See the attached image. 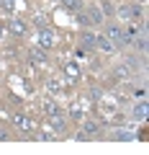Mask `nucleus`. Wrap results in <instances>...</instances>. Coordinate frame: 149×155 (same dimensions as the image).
<instances>
[{
  "label": "nucleus",
  "instance_id": "6e6552de",
  "mask_svg": "<svg viewBox=\"0 0 149 155\" xmlns=\"http://www.w3.org/2000/svg\"><path fill=\"white\" fill-rule=\"evenodd\" d=\"M82 129H85L82 134H85V137H88V140L98 134V124H95V122H85V127H82Z\"/></svg>",
  "mask_w": 149,
  "mask_h": 155
},
{
  "label": "nucleus",
  "instance_id": "9b49d317",
  "mask_svg": "<svg viewBox=\"0 0 149 155\" xmlns=\"http://www.w3.org/2000/svg\"><path fill=\"white\" fill-rule=\"evenodd\" d=\"M90 23H95V26H100V23H103V16H100V11L90 8Z\"/></svg>",
  "mask_w": 149,
  "mask_h": 155
},
{
  "label": "nucleus",
  "instance_id": "f257e3e1",
  "mask_svg": "<svg viewBox=\"0 0 149 155\" xmlns=\"http://www.w3.org/2000/svg\"><path fill=\"white\" fill-rule=\"evenodd\" d=\"M105 31H108L105 36H108V39H110V41H113L116 47H129V44H131L129 34L123 31L121 26H116V23H108V26H105Z\"/></svg>",
  "mask_w": 149,
  "mask_h": 155
},
{
  "label": "nucleus",
  "instance_id": "423d86ee",
  "mask_svg": "<svg viewBox=\"0 0 149 155\" xmlns=\"http://www.w3.org/2000/svg\"><path fill=\"white\" fill-rule=\"evenodd\" d=\"M80 39H82V44L88 47V49H95V34H93V31H88V28H85Z\"/></svg>",
  "mask_w": 149,
  "mask_h": 155
},
{
  "label": "nucleus",
  "instance_id": "dca6fc26",
  "mask_svg": "<svg viewBox=\"0 0 149 155\" xmlns=\"http://www.w3.org/2000/svg\"><path fill=\"white\" fill-rule=\"evenodd\" d=\"M80 23H82V26L88 28V26H90V18H88V16H82V13H80Z\"/></svg>",
  "mask_w": 149,
  "mask_h": 155
},
{
  "label": "nucleus",
  "instance_id": "4468645a",
  "mask_svg": "<svg viewBox=\"0 0 149 155\" xmlns=\"http://www.w3.org/2000/svg\"><path fill=\"white\" fill-rule=\"evenodd\" d=\"M118 16H121V18H129V5H121V8H118Z\"/></svg>",
  "mask_w": 149,
  "mask_h": 155
},
{
  "label": "nucleus",
  "instance_id": "1a4fd4ad",
  "mask_svg": "<svg viewBox=\"0 0 149 155\" xmlns=\"http://www.w3.org/2000/svg\"><path fill=\"white\" fill-rule=\"evenodd\" d=\"M62 5L67 8V11H80V8H82V0H62Z\"/></svg>",
  "mask_w": 149,
  "mask_h": 155
},
{
  "label": "nucleus",
  "instance_id": "ddd939ff",
  "mask_svg": "<svg viewBox=\"0 0 149 155\" xmlns=\"http://www.w3.org/2000/svg\"><path fill=\"white\" fill-rule=\"evenodd\" d=\"M0 8L3 11H13L16 8V0H0Z\"/></svg>",
  "mask_w": 149,
  "mask_h": 155
},
{
  "label": "nucleus",
  "instance_id": "9d476101",
  "mask_svg": "<svg viewBox=\"0 0 149 155\" xmlns=\"http://www.w3.org/2000/svg\"><path fill=\"white\" fill-rule=\"evenodd\" d=\"M129 16H134V18H144V8L139 5V3H134V5L129 8Z\"/></svg>",
  "mask_w": 149,
  "mask_h": 155
},
{
  "label": "nucleus",
  "instance_id": "7ed1b4c3",
  "mask_svg": "<svg viewBox=\"0 0 149 155\" xmlns=\"http://www.w3.org/2000/svg\"><path fill=\"white\" fill-rule=\"evenodd\" d=\"M95 49H100V52H105V54H110V52L116 49V44H113L105 34H98V36H95Z\"/></svg>",
  "mask_w": 149,
  "mask_h": 155
},
{
  "label": "nucleus",
  "instance_id": "0eeeda50",
  "mask_svg": "<svg viewBox=\"0 0 149 155\" xmlns=\"http://www.w3.org/2000/svg\"><path fill=\"white\" fill-rule=\"evenodd\" d=\"M11 31L13 34H26V23H23L21 18H13L11 21Z\"/></svg>",
  "mask_w": 149,
  "mask_h": 155
},
{
  "label": "nucleus",
  "instance_id": "f8f14e48",
  "mask_svg": "<svg viewBox=\"0 0 149 155\" xmlns=\"http://www.w3.org/2000/svg\"><path fill=\"white\" fill-rule=\"evenodd\" d=\"M113 72H116V78H129V75H131V70H129L126 65H118Z\"/></svg>",
  "mask_w": 149,
  "mask_h": 155
},
{
  "label": "nucleus",
  "instance_id": "20e7f679",
  "mask_svg": "<svg viewBox=\"0 0 149 155\" xmlns=\"http://www.w3.org/2000/svg\"><path fill=\"white\" fill-rule=\"evenodd\" d=\"M16 127L23 129V132H31V129H33V122L28 119L26 114H16Z\"/></svg>",
  "mask_w": 149,
  "mask_h": 155
},
{
  "label": "nucleus",
  "instance_id": "f03ea898",
  "mask_svg": "<svg viewBox=\"0 0 149 155\" xmlns=\"http://www.w3.org/2000/svg\"><path fill=\"white\" fill-rule=\"evenodd\" d=\"M36 41H39L41 49H51V47H54V41H57V36H54V31H51V28H39Z\"/></svg>",
  "mask_w": 149,
  "mask_h": 155
},
{
  "label": "nucleus",
  "instance_id": "2eb2a0df",
  "mask_svg": "<svg viewBox=\"0 0 149 155\" xmlns=\"http://www.w3.org/2000/svg\"><path fill=\"white\" fill-rule=\"evenodd\" d=\"M103 13H105V16H113V8H110V3H103Z\"/></svg>",
  "mask_w": 149,
  "mask_h": 155
},
{
  "label": "nucleus",
  "instance_id": "39448f33",
  "mask_svg": "<svg viewBox=\"0 0 149 155\" xmlns=\"http://www.w3.org/2000/svg\"><path fill=\"white\" fill-rule=\"evenodd\" d=\"M131 114H134V119H136V122H144V119H147V101L141 98V104H136V106H134V111H131Z\"/></svg>",
  "mask_w": 149,
  "mask_h": 155
}]
</instances>
